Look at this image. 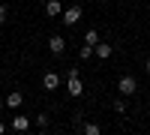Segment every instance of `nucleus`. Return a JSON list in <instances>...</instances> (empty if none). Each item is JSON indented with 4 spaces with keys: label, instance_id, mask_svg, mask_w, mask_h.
Instances as JSON below:
<instances>
[{
    "label": "nucleus",
    "instance_id": "nucleus-1",
    "mask_svg": "<svg viewBox=\"0 0 150 135\" xmlns=\"http://www.w3.org/2000/svg\"><path fill=\"white\" fill-rule=\"evenodd\" d=\"M81 15H84V9H81L78 3H72L69 9H63V15H60V21H63V27H75V24L81 21Z\"/></svg>",
    "mask_w": 150,
    "mask_h": 135
},
{
    "label": "nucleus",
    "instance_id": "nucleus-2",
    "mask_svg": "<svg viewBox=\"0 0 150 135\" xmlns=\"http://www.w3.org/2000/svg\"><path fill=\"white\" fill-rule=\"evenodd\" d=\"M117 90H120V96H132L135 90H138V81H135V75H123V78L117 81Z\"/></svg>",
    "mask_w": 150,
    "mask_h": 135
},
{
    "label": "nucleus",
    "instance_id": "nucleus-3",
    "mask_svg": "<svg viewBox=\"0 0 150 135\" xmlns=\"http://www.w3.org/2000/svg\"><path fill=\"white\" fill-rule=\"evenodd\" d=\"M66 87H69V96H72V99L84 96V84H81V75H69V78H66Z\"/></svg>",
    "mask_w": 150,
    "mask_h": 135
},
{
    "label": "nucleus",
    "instance_id": "nucleus-4",
    "mask_svg": "<svg viewBox=\"0 0 150 135\" xmlns=\"http://www.w3.org/2000/svg\"><path fill=\"white\" fill-rule=\"evenodd\" d=\"M48 51H51L54 57H60V54L66 51V39H63V36H60V33H54L51 39H48Z\"/></svg>",
    "mask_w": 150,
    "mask_h": 135
},
{
    "label": "nucleus",
    "instance_id": "nucleus-5",
    "mask_svg": "<svg viewBox=\"0 0 150 135\" xmlns=\"http://www.w3.org/2000/svg\"><path fill=\"white\" fill-rule=\"evenodd\" d=\"M93 51H96V57H99V60H108L111 54H114V48H111L108 42H102V39H99V42L93 45Z\"/></svg>",
    "mask_w": 150,
    "mask_h": 135
},
{
    "label": "nucleus",
    "instance_id": "nucleus-6",
    "mask_svg": "<svg viewBox=\"0 0 150 135\" xmlns=\"http://www.w3.org/2000/svg\"><path fill=\"white\" fill-rule=\"evenodd\" d=\"M42 87L45 90H57L60 87V75H57V72H45V75H42Z\"/></svg>",
    "mask_w": 150,
    "mask_h": 135
},
{
    "label": "nucleus",
    "instance_id": "nucleus-7",
    "mask_svg": "<svg viewBox=\"0 0 150 135\" xmlns=\"http://www.w3.org/2000/svg\"><path fill=\"white\" fill-rule=\"evenodd\" d=\"M12 129H15V132H27L30 129V117L27 114H15V117H12Z\"/></svg>",
    "mask_w": 150,
    "mask_h": 135
},
{
    "label": "nucleus",
    "instance_id": "nucleus-8",
    "mask_svg": "<svg viewBox=\"0 0 150 135\" xmlns=\"http://www.w3.org/2000/svg\"><path fill=\"white\" fill-rule=\"evenodd\" d=\"M45 15L48 18H60V15H63V6H60L57 0H48V3H45Z\"/></svg>",
    "mask_w": 150,
    "mask_h": 135
},
{
    "label": "nucleus",
    "instance_id": "nucleus-9",
    "mask_svg": "<svg viewBox=\"0 0 150 135\" xmlns=\"http://www.w3.org/2000/svg\"><path fill=\"white\" fill-rule=\"evenodd\" d=\"M21 102H24V93L21 90H12L6 96V108H21Z\"/></svg>",
    "mask_w": 150,
    "mask_h": 135
},
{
    "label": "nucleus",
    "instance_id": "nucleus-10",
    "mask_svg": "<svg viewBox=\"0 0 150 135\" xmlns=\"http://www.w3.org/2000/svg\"><path fill=\"white\" fill-rule=\"evenodd\" d=\"M81 132H84V135H99V132H102V126H99V123H84Z\"/></svg>",
    "mask_w": 150,
    "mask_h": 135
},
{
    "label": "nucleus",
    "instance_id": "nucleus-11",
    "mask_svg": "<svg viewBox=\"0 0 150 135\" xmlns=\"http://www.w3.org/2000/svg\"><path fill=\"white\" fill-rule=\"evenodd\" d=\"M84 42H87V45H96V42H99V33H96V30L90 27V30L84 33Z\"/></svg>",
    "mask_w": 150,
    "mask_h": 135
},
{
    "label": "nucleus",
    "instance_id": "nucleus-12",
    "mask_svg": "<svg viewBox=\"0 0 150 135\" xmlns=\"http://www.w3.org/2000/svg\"><path fill=\"white\" fill-rule=\"evenodd\" d=\"M78 57H81V60H90V57H93V45H87V42H84V45H81V51H78Z\"/></svg>",
    "mask_w": 150,
    "mask_h": 135
},
{
    "label": "nucleus",
    "instance_id": "nucleus-13",
    "mask_svg": "<svg viewBox=\"0 0 150 135\" xmlns=\"http://www.w3.org/2000/svg\"><path fill=\"white\" fill-rule=\"evenodd\" d=\"M114 114H126V102H123V96L114 99Z\"/></svg>",
    "mask_w": 150,
    "mask_h": 135
},
{
    "label": "nucleus",
    "instance_id": "nucleus-14",
    "mask_svg": "<svg viewBox=\"0 0 150 135\" xmlns=\"http://www.w3.org/2000/svg\"><path fill=\"white\" fill-rule=\"evenodd\" d=\"M36 126H39V129H48V114H36Z\"/></svg>",
    "mask_w": 150,
    "mask_h": 135
},
{
    "label": "nucleus",
    "instance_id": "nucleus-15",
    "mask_svg": "<svg viewBox=\"0 0 150 135\" xmlns=\"http://www.w3.org/2000/svg\"><path fill=\"white\" fill-rule=\"evenodd\" d=\"M6 18H9V9H6L3 3H0V27H3V24H6Z\"/></svg>",
    "mask_w": 150,
    "mask_h": 135
},
{
    "label": "nucleus",
    "instance_id": "nucleus-16",
    "mask_svg": "<svg viewBox=\"0 0 150 135\" xmlns=\"http://www.w3.org/2000/svg\"><path fill=\"white\" fill-rule=\"evenodd\" d=\"M144 72H147V75H150V57L144 60Z\"/></svg>",
    "mask_w": 150,
    "mask_h": 135
},
{
    "label": "nucleus",
    "instance_id": "nucleus-17",
    "mask_svg": "<svg viewBox=\"0 0 150 135\" xmlns=\"http://www.w3.org/2000/svg\"><path fill=\"white\" fill-rule=\"evenodd\" d=\"M6 132V123H3V120H0V135H3Z\"/></svg>",
    "mask_w": 150,
    "mask_h": 135
},
{
    "label": "nucleus",
    "instance_id": "nucleus-18",
    "mask_svg": "<svg viewBox=\"0 0 150 135\" xmlns=\"http://www.w3.org/2000/svg\"><path fill=\"white\" fill-rule=\"evenodd\" d=\"M0 111H3V102H0Z\"/></svg>",
    "mask_w": 150,
    "mask_h": 135
}]
</instances>
